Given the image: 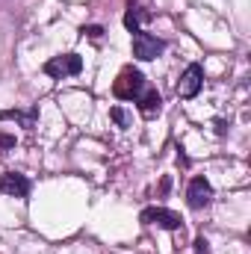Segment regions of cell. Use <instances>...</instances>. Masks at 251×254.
I'll return each mask as SVG.
<instances>
[{"instance_id":"obj_1","label":"cell","mask_w":251,"mask_h":254,"mask_svg":"<svg viewBox=\"0 0 251 254\" xmlns=\"http://www.w3.org/2000/svg\"><path fill=\"white\" fill-rule=\"evenodd\" d=\"M142 86H145L142 71H136V68H125V71L119 74V80L113 83V92H116L119 101H133V98L142 95Z\"/></svg>"},{"instance_id":"obj_2","label":"cell","mask_w":251,"mask_h":254,"mask_svg":"<svg viewBox=\"0 0 251 254\" xmlns=\"http://www.w3.org/2000/svg\"><path fill=\"white\" fill-rule=\"evenodd\" d=\"M163 51H166V42H163V39H157V36H151V33H142V30L133 36V57H136V60L151 63V60H157Z\"/></svg>"},{"instance_id":"obj_3","label":"cell","mask_w":251,"mask_h":254,"mask_svg":"<svg viewBox=\"0 0 251 254\" xmlns=\"http://www.w3.org/2000/svg\"><path fill=\"white\" fill-rule=\"evenodd\" d=\"M139 222L142 225H157V228H166V231H178L184 225V219L175 210H166V207H145L139 213Z\"/></svg>"},{"instance_id":"obj_4","label":"cell","mask_w":251,"mask_h":254,"mask_svg":"<svg viewBox=\"0 0 251 254\" xmlns=\"http://www.w3.org/2000/svg\"><path fill=\"white\" fill-rule=\"evenodd\" d=\"M80 71H83V60H80L77 54H63V57H54V60L45 63V74H48V77H57V80L74 77V74H80Z\"/></svg>"},{"instance_id":"obj_5","label":"cell","mask_w":251,"mask_h":254,"mask_svg":"<svg viewBox=\"0 0 251 254\" xmlns=\"http://www.w3.org/2000/svg\"><path fill=\"white\" fill-rule=\"evenodd\" d=\"M201 86H204V68L198 63L187 65V71L178 80V98H195L201 92Z\"/></svg>"},{"instance_id":"obj_6","label":"cell","mask_w":251,"mask_h":254,"mask_svg":"<svg viewBox=\"0 0 251 254\" xmlns=\"http://www.w3.org/2000/svg\"><path fill=\"white\" fill-rule=\"evenodd\" d=\"M210 201H213V187H210V181H207V178H192V184H189V190H187V204L192 210H204Z\"/></svg>"},{"instance_id":"obj_7","label":"cell","mask_w":251,"mask_h":254,"mask_svg":"<svg viewBox=\"0 0 251 254\" xmlns=\"http://www.w3.org/2000/svg\"><path fill=\"white\" fill-rule=\"evenodd\" d=\"M30 181L24 178V175H18V172H3L0 175V192H6V195H15V198H27L30 195Z\"/></svg>"},{"instance_id":"obj_8","label":"cell","mask_w":251,"mask_h":254,"mask_svg":"<svg viewBox=\"0 0 251 254\" xmlns=\"http://www.w3.org/2000/svg\"><path fill=\"white\" fill-rule=\"evenodd\" d=\"M0 122H18L27 130H33L36 122H39V107H30L27 113L24 110H0Z\"/></svg>"},{"instance_id":"obj_9","label":"cell","mask_w":251,"mask_h":254,"mask_svg":"<svg viewBox=\"0 0 251 254\" xmlns=\"http://www.w3.org/2000/svg\"><path fill=\"white\" fill-rule=\"evenodd\" d=\"M160 110H163V98H160V92H157V89H151V92L139 101V113H142L145 119H154Z\"/></svg>"},{"instance_id":"obj_10","label":"cell","mask_w":251,"mask_h":254,"mask_svg":"<svg viewBox=\"0 0 251 254\" xmlns=\"http://www.w3.org/2000/svg\"><path fill=\"white\" fill-rule=\"evenodd\" d=\"M151 18V12H145V9H127L125 15V27L130 30V33H139L142 30V24Z\"/></svg>"},{"instance_id":"obj_11","label":"cell","mask_w":251,"mask_h":254,"mask_svg":"<svg viewBox=\"0 0 251 254\" xmlns=\"http://www.w3.org/2000/svg\"><path fill=\"white\" fill-rule=\"evenodd\" d=\"M110 119H113L119 127H130V116H127L122 107H113V110H110Z\"/></svg>"},{"instance_id":"obj_12","label":"cell","mask_w":251,"mask_h":254,"mask_svg":"<svg viewBox=\"0 0 251 254\" xmlns=\"http://www.w3.org/2000/svg\"><path fill=\"white\" fill-rule=\"evenodd\" d=\"M9 148H15V136L0 133V151H9Z\"/></svg>"},{"instance_id":"obj_13","label":"cell","mask_w":251,"mask_h":254,"mask_svg":"<svg viewBox=\"0 0 251 254\" xmlns=\"http://www.w3.org/2000/svg\"><path fill=\"white\" fill-rule=\"evenodd\" d=\"M83 33H86V36H92V39H101V36H104V27L92 24V27H83Z\"/></svg>"},{"instance_id":"obj_14","label":"cell","mask_w":251,"mask_h":254,"mask_svg":"<svg viewBox=\"0 0 251 254\" xmlns=\"http://www.w3.org/2000/svg\"><path fill=\"white\" fill-rule=\"evenodd\" d=\"M195 252H198V254H207V240H204V237H198V240H195Z\"/></svg>"},{"instance_id":"obj_15","label":"cell","mask_w":251,"mask_h":254,"mask_svg":"<svg viewBox=\"0 0 251 254\" xmlns=\"http://www.w3.org/2000/svg\"><path fill=\"white\" fill-rule=\"evenodd\" d=\"M225 130H228V122H222V119H219V122H216V133H225Z\"/></svg>"}]
</instances>
